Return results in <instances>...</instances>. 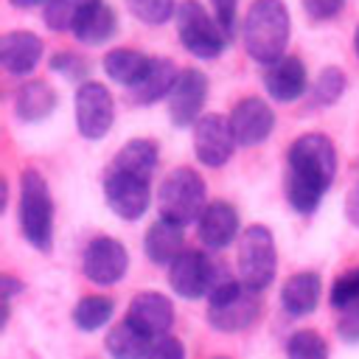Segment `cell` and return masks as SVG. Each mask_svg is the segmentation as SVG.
I'll list each match as a JSON object with an SVG mask.
<instances>
[{
    "instance_id": "6da1fadb",
    "label": "cell",
    "mask_w": 359,
    "mask_h": 359,
    "mask_svg": "<svg viewBox=\"0 0 359 359\" xmlns=\"http://www.w3.org/2000/svg\"><path fill=\"white\" fill-rule=\"evenodd\" d=\"M337 177V149L328 135L306 132L286 151V202L309 216L320 208Z\"/></svg>"
},
{
    "instance_id": "7a4b0ae2",
    "label": "cell",
    "mask_w": 359,
    "mask_h": 359,
    "mask_svg": "<svg viewBox=\"0 0 359 359\" xmlns=\"http://www.w3.org/2000/svg\"><path fill=\"white\" fill-rule=\"evenodd\" d=\"M289 11L283 0H252L241 22L244 50L258 65H272L286 56L289 45Z\"/></svg>"
},
{
    "instance_id": "3957f363",
    "label": "cell",
    "mask_w": 359,
    "mask_h": 359,
    "mask_svg": "<svg viewBox=\"0 0 359 359\" xmlns=\"http://www.w3.org/2000/svg\"><path fill=\"white\" fill-rule=\"evenodd\" d=\"M261 314L258 292L244 286L241 280L230 278L227 269L216 266L213 286L208 292V323L213 331L236 334L250 328Z\"/></svg>"
},
{
    "instance_id": "277c9868",
    "label": "cell",
    "mask_w": 359,
    "mask_h": 359,
    "mask_svg": "<svg viewBox=\"0 0 359 359\" xmlns=\"http://www.w3.org/2000/svg\"><path fill=\"white\" fill-rule=\"evenodd\" d=\"M20 230L34 250H53V196L36 168H25L20 177Z\"/></svg>"
},
{
    "instance_id": "5b68a950",
    "label": "cell",
    "mask_w": 359,
    "mask_h": 359,
    "mask_svg": "<svg viewBox=\"0 0 359 359\" xmlns=\"http://www.w3.org/2000/svg\"><path fill=\"white\" fill-rule=\"evenodd\" d=\"M205 208H208L205 180L194 168L180 165L163 177V182L157 188L160 219H168V222H177L185 227L191 222H199Z\"/></svg>"
},
{
    "instance_id": "8992f818",
    "label": "cell",
    "mask_w": 359,
    "mask_h": 359,
    "mask_svg": "<svg viewBox=\"0 0 359 359\" xmlns=\"http://www.w3.org/2000/svg\"><path fill=\"white\" fill-rule=\"evenodd\" d=\"M238 280L255 292H264L278 272V250H275V236L264 224H250L238 236Z\"/></svg>"
},
{
    "instance_id": "52a82bcc",
    "label": "cell",
    "mask_w": 359,
    "mask_h": 359,
    "mask_svg": "<svg viewBox=\"0 0 359 359\" xmlns=\"http://www.w3.org/2000/svg\"><path fill=\"white\" fill-rule=\"evenodd\" d=\"M174 20H177V36L182 48L196 59H205V62L216 59L230 39L219 25V20L208 14L199 0H182L177 6Z\"/></svg>"
},
{
    "instance_id": "ba28073f",
    "label": "cell",
    "mask_w": 359,
    "mask_h": 359,
    "mask_svg": "<svg viewBox=\"0 0 359 359\" xmlns=\"http://www.w3.org/2000/svg\"><path fill=\"white\" fill-rule=\"evenodd\" d=\"M76 129L87 140H101L115 121V101L101 81H81L76 90Z\"/></svg>"
},
{
    "instance_id": "9c48e42d",
    "label": "cell",
    "mask_w": 359,
    "mask_h": 359,
    "mask_svg": "<svg viewBox=\"0 0 359 359\" xmlns=\"http://www.w3.org/2000/svg\"><path fill=\"white\" fill-rule=\"evenodd\" d=\"M129 266V252L118 238L98 236L84 247L81 255V272L95 286H115L123 280Z\"/></svg>"
},
{
    "instance_id": "30bf717a",
    "label": "cell",
    "mask_w": 359,
    "mask_h": 359,
    "mask_svg": "<svg viewBox=\"0 0 359 359\" xmlns=\"http://www.w3.org/2000/svg\"><path fill=\"white\" fill-rule=\"evenodd\" d=\"M236 146L238 143L233 137L230 118H224L219 112H205L194 123V154L202 165H208V168L224 165L233 157Z\"/></svg>"
},
{
    "instance_id": "8fae6325",
    "label": "cell",
    "mask_w": 359,
    "mask_h": 359,
    "mask_svg": "<svg viewBox=\"0 0 359 359\" xmlns=\"http://www.w3.org/2000/svg\"><path fill=\"white\" fill-rule=\"evenodd\" d=\"M104 199L118 219L135 222L149 210L151 188H149V180H140L123 171H109L104 177Z\"/></svg>"
},
{
    "instance_id": "7c38bea8",
    "label": "cell",
    "mask_w": 359,
    "mask_h": 359,
    "mask_svg": "<svg viewBox=\"0 0 359 359\" xmlns=\"http://www.w3.org/2000/svg\"><path fill=\"white\" fill-rule=\"evenodd\" d=\"M230 129H233V137L238 146L244 149H252L258 143H264L272 129H275V112L272 107L258 98V95H250V98H241L233 109H230Z\"/></svg>"
},
{
    "instance_id": "4fadbf2b",
    "label": "cell",
    "mask_w": 359,
    "mask_h": 359,
    "mask_svg": "<svg viewBox=\"0 0 359 359\" xmlns=\"http://www.w3.org/2000/svg\"><path fill=\"white\" fill-rule=\"evenodd\" d=\"M205 98H208V76L194 70V67L180 70V79H177L171 95L165 98L171 123L174 126H194L202 118Z\"/></svg>"
},
{
    "instance_id": "5bb4252c",
    "label": "cell",
    "mask_w": 359,
    "mask_h": 359,
    "mask_svg": "<svg viewBox=\"0 0 359 359\" xmlns=\"http://www.w3.org/2000/svg\"><path fill=\"white\" fill-rule=\"evenodd\" d=\"M213 275H216V264L199 250H185L168 266V283L185 300H199L202 294H208L213 286Z\"/></svg>"
},
{
    "instance_id": "9a60e30c",
    "label": "cell",
    "mask_w": 359,
    "mask_h": 359,
    "mask_svg": "<svg viewBox=\"0 0 359 359\" xmlns=\"http://www.w3.org/2000/svg\"><path fill=\"white\" fill-rule=\"evenodd\" d=\"M126 320L149 339H163L174 325V306L160 292H140L132 297L126 309Z\"/></svg>"
},
{
    "instance_id": "2e32d148",
    "label": "cell",
    "mask_w": 359,
    "mask_h": 359,
    "mask_svg": "<svg viewBox=\"0 0 359 359\" xmlns=\"http://www.w3.org/2000/svg\"><path fill=\"white\" fill-rule=\"evenodd\" d=\"M306 84H309V73L297 56L286 53L283 59L266 65L264 70V90L272 101H280V104L297 101L306 93Z\"/></svg>"
},
{
    "instance_id": "e0dca14e",
    "label": "cell",
    "mask_w": 359,
    "mask_h": 359,
    "mask_svg": "<svg viewBox=\"0 0 359 359\" xmlns=\"http://www.w3.org/2000/svg\"><path fill=\"white\" fill-rule=\"evenodd\" d=\"M196 233H199V241L208 250L230 247L238 236V210L224 199L208 202V208L202 210V216L196 222Z\"/></svg>"
},
{
    "instance_id": "ac0fdd59",
    "label": "cell",
    "mask_w": 359,
    "mask_h": 359,
    "mask_svg": "<svg viewBox=\"0 0 359 359\" xmlns=\"http://www.w3.org/2000/svg\"><path fill=\"white\" fill-rule=\"evenodd\" d=\"M42 59V39L31 31H11L0 39V62L11 76H28Z\"/></svg>"
},
{
    "instance_id": "d6986e66",
    "label": "cell",
    "mask_w": 359,
    "mask_h": 359,
    "mask_svg": "<svg viewBox=\"0 0 359 359\" xmlns=\"http://www.w3.org/2000/svg\"><path fill=\"white\" fill-rule=\"evenodd\" d=\"M182 247H185L182 224L168 219H157L143 236V252L154 266H171L185 252Z\"/></svg>"
},
{
    "instance_id": "ffe728a7",
    "label": "cell",
    "mask_w": 359,
    "mask_h": 359,
    "mask_svg": "<svg viewBox=\"0 0 359 359\" xmlns=\"http://www.w3.org/2000/svg\"><path fill=\"white\" fill-rule=\"evenodd\" d=\"M177 79H180V70L174 67V62L157 56V59L149 62V70L143 73V79L129 90V98L137 107H151L160 98H168L171 95Z\"/></svg>"
},
{
    "instance_id": "44dd1931",
    "label": "cell",
    "mask_w": 359,
    "mask_h": 359,
    "mask_svg": "<svg viewBox=\"0 0 359 359\" xmlns=\"http://www.w3.org/2000/svg\"><path fill=\"white\" fill-rule=\"evenodd\" d=\"M320 303V275L317 272H297L280 289V306L289 317H306Z\"/></svg>"
},
{
    "instance_id": "7402d4cb",
    "label": "cell",
    "mask_w": 359,
    "mask_h": 359,
    "mask_svg": "<svg viewBox=\"0 0 359 359\" xmlns=\"http://www.w3.org/2000/svg\"><path fill=\"white\" fill-rule=\"evenodd\" d=\"M56 109V93L48 81H28L14 93V115L22 123H39Z\"/></svg>"
},
{
    "instance_id": "603a6c76",
    "label": "cell",
    "mask_w": 359,
    "mask_h": 359,
    "mask_svg": "<svg viewBox=\"0 0 359 359\" xmlns=\"http://www.w3.org/2000/svg\"><path fill=\"white\" fill-rule=\"evenodd\" d=\"M157 160H160L157 146L146 137H135V140L123 143V149L109 163V171H123V174H132V177H140V180H151V174L157 168Z\"/></svg>"
},
{
    "instance_id": "cb8c5ba5",
    "label": "cell",
    "mask_w": 359,
    "mask_h": 359,
    "mask_svg": "<svg viewBox=\"0 0 359 359\" xmlns=\"http://www.w3.org/2000/svg\"><path fill=\"white\" fill-rule=\"evenodd\" d=\"M149 62H151V56H146V53H140V50L115 48V50H109V53L104 56V73H107L115 84L132 90V87L143 79V73L149 70Z\"/></svg>"
},
{
    "instance_id": "d4e9b609",
    "label": "cell",
    "mask_w": 359,
    "mask_h": 359,
    "mask_svg": "<svg viewBox=\"0 0 359 359\" xmlns=\"http://www.w3.org/2000/svg\"><path fill=\"white\" fill-rule=\"evenodd\" d=\"M104 345H107V353L112 359H149V351H151L154 339H149L129 320H123V323L109 328Z\"/></svg>"
},
{
    "instance_id": "484cf974",
    "label": "cell",
    "mask_w": 359,
    "mask_h": 359,
    "mask_svg": "<svg viewBox=\"0 0 359 359\" xmlns=\"http://www.w3.org/2000/svg\"><path fill=\"white\" fill-rule=\"evenodd\" d=\"M115 28H118L115 11H112L104 0H98V3L79 20V25L73 28V36H76L81 45H101V42H107V39L115 34Z\"/></svg>"
},
{
    "instance_id": "4316f807",
    "label": "cell",
    "mask_w": 359,
    "mask_h": 359,
    "mask_svg": "<svg viewBox=\"0 0 359 359\" xmlns=\"http://www.w3.org/2000/svg\"><path fill=\"white\" fill-rule=\"evenodd\" d=\"M98 0H48L45 3V11H42V20L50 31L56 34H73V28L79 25V20L95 6Z\"/></svg>"
},
{
    "instance_id": "83f0119b",
    "label": "cell",
    "mask_w": 359,
    "mask_h": 359,
    "mask_svg": "<svg viewBox=\"0 0 359 359\" xmlns=\"http://www.w3.org/2000/svg\"><path fill=\"white\" fill-rule=\"evenodd\" d=\"M112 311H115V303L109 297H104V294H87V297H81L76 303L73 323L81 331H98V328H104L112 320Z\"/></svg>"
},
{
    "instance_id": "f1b7e54d",
    "label": "cell",
    "mask_w": 359,
    "mask_h": 359,
    "mask_svg": "<svg viewBox=\"0 0 359 359\" xmlns=\"http://www.w3.org/2000/svg\"><path fill=\"white\" fill-rule=\"evenodd\" d=\"M286 359H328V342L317 331L300 328L286 339Z\"/></svg>"
},
{
    "instance_id": "f546056e",
    "label": "cell",
    "mask_w": 359,
    "mask_h": 359,
    "mask_svg": "<svg viewBox=\"0 0 359 359\" xmlns=\"http://www.w3.org/2000/svg\"><path fill=\"white\" fill-rule=\"evenodd\" d=\"M342 93H345V73L339 67H325L311 87V104L314 107H331L339 101Z\"/></svg>"
},
{
    "instance_id": "4dcf8cb0",
    "label": "cell",
    "mask_w": 359,
    "mask_h": 359,
    "mask_svg": "<svg viewBox=\"0 0 359 359\" xmlns=\"http://www.w3.org/2000/svg\"><path fill=\"white\" fill-rule=\"evenodd\" d=\"M126 8L146 25H163L177 14L174 0H126Z\"/></svg>"
},
{
    "instance_id": "1f68e13d",
    "label": "cell",
    "mask_w": 359,
    "mask_h": 359,
    "mask_svg": "<svg viewBox=\"0 0 359 359\" xmlns=\"http://www.w3.org/2000/svg\"><path fill=\"white\" fill-rule=\"evenodd\" d=\"M328 300L334 309H348L353 303H359V266L342 272L334 283H331V292H328Z\"/></svg>"
},
{
    "instance_id": "d6a6232c",
    "label": "cell",
    "mask_w": 359,
    "mask_h": 359,
    "mask_svg": "<svg viewBox=\"0 0 359 359\" xmlns=\"http://www.w3.org/2000/svg\"><path fill=\"white\" fill-rule=\"evenodd\" d=\"M50 70H56V73H62V76L79 81V79L87 76V62H84L79 53L59 50V53H53V59H50Z\"/></svg>"
},
{
    "instance_id": "836d02e7",
    "label": "cell",
    "mask_w": 359,
    "mask_h": 359,
    "mask_svg": "<svg viewBox=\"0 0 359 359\" xmlns=\"http://www.w3.org/2000/svg\"><path fill=\"white\" fill-rule=\"evenodd\" d=\"M337 334L342 342H359V303L348 306L337 317Z\"/></svg>"
},
{
    "instance_id": "e575fe53",
    "label": "cell",
    "mask_w": 359,
    "mask_h": 359,
    "mask_svg": "<svg viewBox=\"0 0 359 359\" xmlns=\"http://www.w3.org/2000/svg\"><path fill=\"white\" fill-rule=\"evenodd\" d=\"M300 3H303L306 14H309L311 20H317V22L334 20V17L342 11V6H345V0H300Z\"/></svg>"
},
{
    "instance_id": "d590c367",
    "label": "cell",
    "mask_w": 359,
    "mask_h": 359,
    "mask_svg": "<svg viewBox=\"0 0 359 359\" xmlns=\"http://www.w3.org/2000/svg\"><path fill=\"white\" fill-rule=\"evenodd\" d=\"M149 359H185V345L174 337L154 339V345L149 351Z\"/></svg>"
},
{
    "instance_id": "8d00e7d4",
    "label": "cell",
    "mask_w": 359,
    "mask_h": 359,
    "mask_svg": "<svg viewBox=\"0 0 359 359\" xmlns=\"http://www.w3.org/2000/svg\"><path fill=\"white\" fill-rule=\"evenodd\" d=\"M213 3V17L219 20V25L224 28V34H233L236 25V11H238V0H210Z\"/></svg>"
},
{
    "instance_id": "74e56055",
    "label": "cell",
    "mask_w": 359,
    "mask_h": 359,
    "mask_svg": "<svg viewBox=\"0 0 359 359\" xmlns=\"http://www.w3.org/2000/svg\"><path fill=\"white\" fill-rule=\"evenodd\" d=\"M345 213H348V222H351V224H359V182H356V185L351 188V194H348Z\"/></svg>"
},
{
    "instance_id": "f35d334b",
    "label": "cell",
    "mask_w": 359,
    "mask_h": 359,
    "mask_svg": "<svg viewBox=\"0 0 359 359\" xmlns=\"http://www.w3.org/2000/svg\"><path fill=\"white\" fill-rule=\"evenodd\" d=\"M11 6H17V8H31V6H45L48 0H8Z\"/></svg>"
},
{
    "instance_id": "ab89813d",
    "label": "cell",
    "mask_w": 359,
    "mask_h": 359,
    "mask_svg": "<svg viewBox=\"0 0 359 359\" xmlns=\"http://www.w3.org/2000/svg\"><path fill=\"white\" fill-rule=\"evenodd\" d=\"M353 50H356V56H359V25H356V31H353Z\"/></svg>"
},
{
    "instance_id": "60d3db41",
    "label": "cell",
    "mask_w": 359,
    "mask_h": 359,
    "mask_svg": "<svg viewBox=\"0 0 359 359\" xmlns=\"http://www.w3.org/2000/svg\"><path fill=\"white\" fill-rule=\"evenodd\" d=\"M213 359H227V356H213Z\"/></svg>"
}]
</instances>
